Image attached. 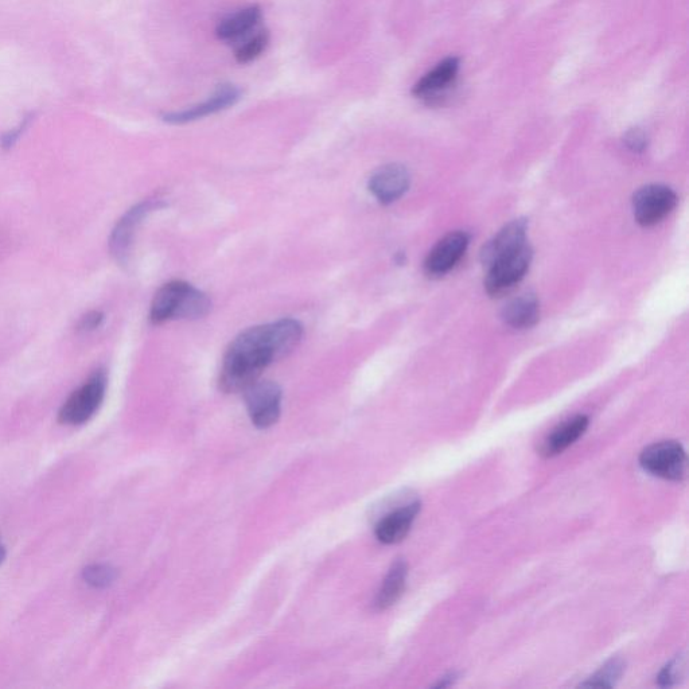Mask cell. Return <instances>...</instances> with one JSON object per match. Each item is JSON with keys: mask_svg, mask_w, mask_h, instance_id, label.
Returning a JSON list of instances; mask_svg holds the SVG:
<instances>
[{"mask_svg": "<svg viewBox=\"0 0 689 689\" xmlns=\"http://www.w3.org/2000/svg\"><path fill=\"white\" fill-rule=\"evenodd\" d=\"M303 337L302 323L282 318L244 330L228 346L220 373V389L244 392L272 362L294 352Z\"/></svg>", "mask_w": 689, "mask_h": 689, "instance_id": "obj_1", "label": "cell"}, {"mask_svg": "<svg viewBox=\"0 0 689 689\" xmlns=\"http://www.w3.org/2000/svg\"><path fill=\"white\" fill-rule=\"evenodd\" d=\"M212 310V301L205 293L185 280H173L159 288L150 309V321L162 325L175 319H201Z\"/></svg>", "mask_w": 689, "mask_h": 689, "instance_id": "obj_2", "label": "cell"}, {"mask_svg": "<svg viewBox=\"0 0 689 689\" xmlns=\"http://www.w3.org/2000/svg\"><path fill=\"white\" fill-rule=\"evenodd\" d=\"M105 391H107V376L104 372H96L87 383L81 385L69 396L61 408L58 419L69 426L87 423L99 411Z\"/></svg>", "mask_w": 689, "mask_h": 689, "instance_id": "obj_3", "label": "cell"}, {"mask_svg": "<svg viewBox=\"0 0 689 689\" xmlns=\"http://www.w3.org/2000/svg\"><path fill=\"white\" fill-rule=\"evenodd\" d=\"M687 454L680 443L667 441L646 447L640 455L642 469L652 476L681 481L687 476Z\"/></svg>", "mask_w": 689, "mask_h": 689, "instance_id": "obj_4", "label": "cell"}, {"mask_svg": "<svg viewBox=\"0 0 689 689\" xmlns=\"http://www.w3.org/2000/svg\"><path fill=\"white\" fill-rule=\"evenodd\" d=\"M532 255L531 247L525 244L517 251L508 253L490 264L485 280L488 294L498 297V295L508 293L517 283H520L531 266Z\"/></svg>", "mask_w": 689, "mask_h": 689, "instance_id": "obj_5", "label": "cell"}, {"mask_svg": "<svg viewBox=\"0 0 689 689\" xmlns=\"http://www.w3.org/2000/svg\"><path fill=\"white\" fill-rule=\"evenodd\" d=\"M249 418L256 427L266 430L279 420L282 410V388L275 381H255L244 391Z\"/></svg>", "mask_w": 689, "mask_h": 689, "instance_id": "obj_6", "label": "cell"}, {"mask_svg": "<svg viewBox=\"0 0 689 689\" xmlns=\"http://www.w3.org/2000/svg\"><path fill=\"white\" fill-rule=\"evenodd\" d=\"M241 97H243V91L237 85L221 84L213 95L202 103L185 108V110L167 112L162 116V120L167 124H173V126L197 122V120L229 110L233 105L239 103Z\"/></svg>", "mask_w": 689, "mask_h": 689, "instance_id": "obj_7", "label": "cell"}, {"mask_svg": "<svg viewBox=\"0 0 689 689\" xmlns=\"http://www.w3.org/2000/svg\"><path fill=\"white\" fill-rule=\"evenodd\" d=\"M677 204L676 193L664 185H648L633 198L634 217L642 227L661 223Z\"/></svg>", "mask_w": 689, "mask_h": 689, "instance_id": "obj_8", "label": "cell"}, {"mask_svg": "<svg viewBox=\"0 0 689 689\" xmlns=\"http://www.w3.org/2000/svg\"><path fill=\"white\" fill-rule=\"evenodd\" d=\"M161 200H147L135 205L118 221L110 239V249L119 263L126 264L130 258L132 243L139 225L154 210L165 206Z\"/></svg>", "mask_w": 689, "mask_h": 689, "instance_id": "obj_9", "label": "cell"}, {"mask_svg": "<svg viewBox=\"0 0 689 689\" xmlns=\"http://www.w3.org/2000/svg\"><path fill=\"white\" fill-rule=\"evenodd\" d=\"M469 241L466 232H453L443 237L428 253L424 263L426 274L431 278H439L453 270L465 255Z\"/></svg>", "mask_w": 689, "mask_h": 689, "instance_id": "obj_10", "label": "cell"}, {"mask_svg": "<svg viewBox=\"0 0 689 689\" xmlns=\"http://www.w3.org/2000/svg\"><path fill=\"white\" fill-rule=\"evenodd\" d=\"M369 192L383 205L400 200L410 188V174L402 165H387L377 169L369 179Z\"/></svg>", "mask_w": 689, "mask_h": 689, "instance_id": "obj_11", "label": "cell"}, {"mask_svg": "<svg viewBox=\"0 0 689 689\" xmlns=\"http://www.w3.org/2000/svg\"><path fill=\"white\" fill-rule=\"evenodd\" d=\"M527 220L519 219L512 221L502 228L488 244L482 248L481 260L486 267L490 264L496 262V260L502 258V256L508 255L517 251V249L523 247L525 239H527Z\"/></svg>", "mask_w": 689, "mask_h": 689, "instance_id": "obj_12", "label": "cell"}, {"mask_svg": "<svg viewBox=\"0 0 689 689\" xmlns=\"http://www.w3.org/2000/svg\"><path fill=\"white\" fill-rule=\"evenodd\" d=\"M420 508H422L420 502L415 501L384 516L376 525L377 539L384 544H396L402 541L410 532Z\"/></svg>", "mask_w": 689, "mask_h": 689, "instance_id": "obj_13", "label": "cell"}, {"mask_svg": "<svg viewBox=\"0 0 689 689\" xmlns=\"http://www.w3.org/2000/svg\"><path fill=\"white\" fill-rule=\"evenodd\" d=\"M459 72V60L455 57L446 58L437 68L432 69L430 73L422 77L415 84L412 93L419 99L431 100L439 95L446 88H449L454 80L457 79Z\"/></svg>", "mask_w": 689, "mask_h": 689, "instance_id": "obj_14", "label": "cell"}, {"mask_svg": "<svg viewBox=\"0 0 689 689\" xmlns=\"http://www.w3.org/2000/svg\"><path fill=\"white\" fill-rule=\"evenodd\" d=\"M263 13L259 6L253 5L236 11L223 19L217 26L216 34L220 41L235 42L258 27Z\"/></svg>", "mask_w": 689, "mask_h": 689, "instance_id": "obj_15", "label": "cell"}, {"mask_svg": "<svg viewBox=\"0 0 689 689\" xmlns=\"http://www.w3.org/2000/svg\"><path fill=\"white\" fill-rule=\"evenodd\" d=\"M589 423L590 420L585 415H579L574 419L568 420V422L556 428L550 437L546 439V442L543 443L540 449L541 455L551 458L562 454L564 450L574 445L585 434Z\"/></svg>", "mask_w": 689, "mask_h": 689, "instance_id": "obj_16", "label": "cell"}, {"mask_svg": "<svg viewBox=\"0 0 689 689\" xmlns=\"http://www.w3.org/2000/svg\"><path fill=\"white\" fill-rule=\"evenodd\" d=\"M540 317L539 301L535 295L524 294L513 299L502 311L506 325L515 329H529L535 326Z\"/></svg>", "mask_w": 689, "mask_h": 689, "instance_id": "obj_17", "label": "cell"}, {"mask_svg": "<svg viewBox=\"0 0 689 689\" xmlns=\"http://www.w3.org/2000/svg\"><path fill=\"white\" fill-rule=\"evenodd\" d=\"M408 568L406 562L397 560L385 576L383 586L377 594L375 606L379 610H387L395 605L406 589Z\"/></svg>", "mask_w": 689, "mask_h": 689, "instance_id": "obj_18", "label": "cell"}, {"mask_svg": "<svg viewBox=\"0 0 689 689\" xmlns=\"http://www.w3.org/2000/svg\"><path fill=\"white\" fill-rule=\"evenodd\" d=\"M625 671L624 661L613 659L609 663L599 669L593 677H590L586 683L580 684V687L593 688H613L617 685L618 680L621 679L622 673Z\"/></svg>", "mask_w": 689, "mask_h": 689, "instance_id": "obj_19", "label": "cell"}, {"mask_svg": "<svg viewBox=\"0 0 689 689\" xmlns=\"http://www.w3.org/2000/svg\"><path fill=\"white\" fill-rule=\"evenodd\" d=\"M268 45H270V34H268V31H260V33L253 35L247 42H244L243 45L237 48L235 53L236 61L239 64H249V62L258 60L266 52Z\"/></svg>", "mask_w": 689, "mask_h": 689, "instance_id": "obj_20", "label": "cell"}, {"mask_svg": "<svg viewBox=\"0 0 689 689\" xmlns=\"http://www.w3.org/2000/svg\"><path fill=\"white\" fill-rule=\"evenodd\" d=\"M116 576L115 570L107 566H92L84 571V578L89 585L95 587H105L114 582Z\"/></svg>", "mask_w": 689, "mask_h": 689, "instance_id": "obj_21", "label": "cell"}, {"mask_svg": "<svg viewBox=\"0 0 689 689\" xmlns=\"http://www.w3.org/2000/svg\"><path fill=\"white\" fill-rule=\"evenodd\" d=\"M685 671V657L679 656L675 660L671 661L661 671L659 676V684L661 687H673L684 676Z\"/></svg>", "mask_w": 689, "mask_h": 689, "instance_id": "obj_22", "label": "cell"}, {"mask_svg": "<svg viewBox=\"0 0 689 689\" xmlns=\"http://www.w3.org/2000/svg\"><path fill=\"white\" fill-rule=\"evenodd\" d=\"M625 143L628 149L634 151V153H642L648 147V138H646L645 132L641 130H632L625 135Z\"/></svg>", "mask_w": 689, "mask_h": 689, "instance_id": "obj_23", "label": "cell"}, {"mask_svg": "<svg viewBox=\"0 0 689 689\" xmlns=\"http://www.w3.org/2000/svg\"><path fill=\"white\" fill-rule=\"evenodd\" d=\"M104 321V314L100 311H92L81 318L79 323V332L81 333H91L93 330L100 328L101 323Z\"/></svg>", "mask_w": 689, "mask_h": 689, "instance_id": "obj_24", "label": "cell"}, {"mask_svg": "<svg viewBox=\"0 0 689 689\" xmlns=\"http://www.w3.org/2000/svg\"><path fill=\"white\" fill-rule=\"evenodd\" d=\"M455 679H457V676H455V675H450L449 677H445V679H442L441 683H439L437 685V688L449 687V685L454 683Z\"/></svg>", "mask_w": 689, "mask_h": 689, "instance_id": "obj_25", "label": "cell"}, {"mask_svg": "<svg viewBox=\"0 0 689 689\" xmlns=\"http://www.w3.org/2000/svg\"><path fill=\"white\" fill-rule=\"evenodd\" d=\"M3 559H5V548L0 546V563L3 562Z\"/></svg>", "mask_w": 689, "mask_h": 689, "instance_id": "obj_26", "label": "cell"}]
</instances>
